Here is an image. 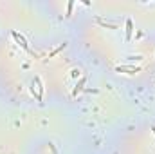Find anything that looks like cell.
<instances>
[{
    "label": "cell",
    "instance_id": "obj_1",
    "mask_svg": "<svg viewBox=\"0 0 155 154\" xmlns=\"http://www.w3.org/2000/svg\"><path fill=\"white\" fill-rule=\"evenodd\" d=\"M116 71L117 73H126V75H135V73H141V67H137V65H117Z\"/></svg>",
    "mask_w": 155,
    "mask_h": 154
},
{
    "label": "cell",
    "instance_id": "obj_2",
    "mask_svg": "<svg viewBox=\"0 0 155 154\" xmlns=\"http://www.w3.org/2000/svg\"><path fill=\"white\" fill-rule=\"evenodd\" d=\"M11 35H13V38L16 40V44H18V45L22 47V49H25L27 53H31V51H29V45H27V42H25V38H24V37H22L20 33H16V31H13Z\"/></svg>",
    "mask_w": 155,
    "mask_h": 154
},
{
    "label": "cell",
    "instance_id": "obj_3",
    "mask_svg": "<svg viewBox=\"0 0 155 154\" xmlns=\"http://www.w3.org/2000/svg\"><path fill=\"white\" fill-rule=\"evenodd\" d=\"M85 83H87V78H85V76H81L79 80H78V83H76V87H74V91H72V96H78V94H79V93L83 91Z\"/></svg>",
    "mask_w": 155,
    "mask_h": 154
},
{
    "label": "cell",
    "instance_id": "obj_4",
    "mask_svg": "<svg viewBox=\"0 0 155 154\" xmlns=\"http://www.w3.org/2000/svg\"><path fill=\"white\" fill-rule=\"evenodd\" d=\"M132 33H134V22L128 18L126 20V40H132Z\"/></svg>",
    "mask_w": 155,
    "mask_h": 154
},
{
    "label": "cell",
    "instance_id": "obj_5",
    "mask_svg": "<svg viewBox=\"0 0 155 154\" xmlns=\"http://www.w3.org/2000/svg\"><path fill=\"white\" fill-rule=\"evenodd\" d=\"M35 82H36V85H38V102H41V96H43V85H41L40 76H35Z\"/></svg>",
    "mask_w": 155,
    "mask_h": 154
},
{
    "label": "cell",
    "instance_id": "obj_6",
    "mask_svg": "<svg viewBox=\"0 0 155 154\" xmlns=\"http://www.w3.org/2000/svg\"><path fill=\"white\" fill-rule=\"evenodd\" d=\"M99 22V26H103V27H107V29H117V24H110V22H103V20H97Z\"/></svg>",
    "mask_w": 155,
    "mask_h": 154
},
{
    "label": "cell",
    "instance_id": "obj_7",
    "mask_svg": "<svg viewBox=\"0 0 155 154\" xmlns=\"http://www.w3.org/2000/svg\"><path fill=\"white\" fill-rule=\"evenodd\" d=\"M65 47H67V44H61V45H60V47H56V49H54V51H52V53H51V54H49V58H52V56H54V54H58V53H60V51H61V49H65Z\"/></svg>",
    "mask_w": 155,
    "mask_h": 154
},
{
    "label": "cell",
    "instance_id": "obj_8",
    "mask_svg": "<svg viewBox=\"0 0 155 154\" xmlns=\"http://www.w3.org/2000/svg\"><path fill=\"white\" fill-rule=\"evenodd\" d=\"M126 60H128V62H141L143 56H126Z\"/></svg>",
    "mask_w": 155,
    "mask_h": 154
},
{
    "label": "cell",
    "instance_id": "obj_9",
    "mask_svg": "<svg viewBox=\"0 0 155 154\" xmlns=\"http://www.w3.org/2000/svg\"><path fill=\"white\" fill-rule=\"evenodd\" d=\"M72 7H74V2H69V5H67V16H71V13H72Z\"/></svg>",
    "mask_w": 155,
    "mask_h": 154
},
{
    "label": "cell",
    "instance_id": "obj_10",
    "mask_svg": "<svg viewBox=\"0 0 155 154\" xmlns=\"http://www.w3.org/2000/svg\"><path fill=\"white\" fill-rule=\"evenodd\" d=\"M79 75H81V73H79L78 69H74V71H72V76H74V78H79Z\"/></svg>",
    "mask_w": 155,
    "mask_h": 154
},
{
    "label": "cell",
    "instance_id": "obj_11",
    "mask_svg": "<svg viewBox=\"0 0 155 154\" xmlns=\"http://www.w3.org/2000/svg\"><path fill=\"white\" fill-rule=\"evenodd\" d=\"M51 151H52V154H58L56 152V149H54V145H51Z\"/></svg>",
    "mask_w": 155,
    "mask_h": 154
},
{
    "label": "cell",
    "instance_id": "obj_12",
    "mask_svg": "<svg viewBox=\"0 0 155 154\" xmlns=\"http://www.w3.org/2000/svg\"><path fill=\"white\" fill-rule=\"evenodd\" d=\"M152 131H153V134H155V127H152Z\"/></svg>",
    "mask_w": 155,
    "mask_h": 154
}]
</instances>
